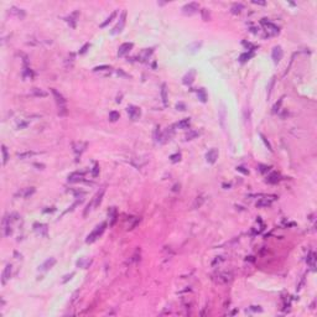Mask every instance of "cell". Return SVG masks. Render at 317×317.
Listing matches in <instances>:
<instances>
[{
  "mask_svg": "<svg viewBox=\"0 0 317 317\" xmlns=\"http://www.w3.org/2000/svg\"><path fill=\"white\" fill-rule=\"evenodd\" d=\"M105 227H107V223L105 222H102L101 224H98L93 230H92V233L87 237V239H86V243H88V244H91V243H94L98 238L104 233V230H105Z\"/></svg>",
  "mask_w": 317,
  "mask_h": 317,
  "instance_id": "6da1fadb",
  "label": "cell"
},
{
  "mask_svg": "<svg viewBox=\"0 0 317 317\" xmlns=\"http://www.w3.org/2000/svg\"><path fill=\"white\" fill-rule=\"evenodd\" d=\"M51 92H52V94H53V97H55V99H56V103H57V105H58V114L60 115H66L67 114V107H66V99H64V97L61 94V93H58L56 89H51Z\"/></svg>",
  "mask_w": 317,
  "mask_h": 317,
  "instance_id": "7a4b0ae2",
  "label": "cell"
},
{
  "mask_svg": "<svg viewBox=\"0 0 317 317\" xmlns=\"http://www.w3.org/2000/svg\"><path fill=\"white\" fill-rule=\"evenodd\" d=\"M260 24H261L263 27L265 29V32H266V34H265V37H271V36H275V35H278V34L280 32L279 26H276L275 24L268 21L266 19H263V20L260 21Z\"/></svg>",
  "mask_w": 317,
  "mask_h": 317,
  "instance_id": "3957f363",
  "label": "cell"
},
{
  "mask_svg": "<svg viewBox=\"0 0 317 317\" xmlns=\"http://www.w3.org/2000/svg\"><path fill=\"white\" fill-rule=\"evenodd\" d=\"M232 279H233V274H232L230 271H219V273H217L216 275H213L214 282L220 284V285H224V284L230 282Z\"/></svg>",
  "mask_w": 317,
  "mask_h": 317,
  "instance_id": "277c9868",
  "label": "cell"
},
{
  "mask_svg": "<svg viewBox=\"0 0 317 317\" xmlns=\"http://www.w3.org/2000/svg\"><path fill=\"white\" fill-rule=\"evenodd\" d=\"M125 19H126V11H123L120 18H119V21L117 23V25L113 27V30L110 31L112 35H117V34H120L125 26Z\"/></svg>",
  "mask_w": 317,
  "mask_h": 317,
  "instance_id": "5b68a950",
  "label": "cell"
},
{
  "mask_svg": "<svg viewBox=\"0 0 317 317\" xmlns=\"http://www.w3.org/2000/svg\"><path fill=\"white\" fill-rule=\"evenodd\" d=\"M198 8H200V5L197 3H195V2L188 3V4L182 6V14L187 15V16H191V15H193V14H196L198 11Z\"/></svg>",
  "mask_w": 317,
  "mask_h": 317,
  "instance_id": "8992f818",
  "label": "cell"
},
{
  "mask_svg": "<svg viewBox=\"0 0 317 317\" xmlns=\"http://www.w3.org/2000/svg\"><path fill=\"white\" fill-rule=\"evenodd\" d=\"M84 175H86V171H76V172H72L71 175H68L67 181H68L69 183L81 182V181L84 180Z\"/></svg>",
  "mask_w": 317,
  "mask_h": 317,
  "instance_id": "52a82bcc",
  "label": "cell"
},
{
  "mask_svg": "<svg viewBox=\"0 0 317 317\" xmlns=\"http://www.w3.org/2000/svg\"><path fill=\"white\" fill-rule=\"evenodd\" d=\"M126 112H128V114H129V118L131 119V120H138L139 118H140V115H141V110H140V108L139 107H136V105H129L128 108H126Z\"/></svg>",
  "mask_w": 317,
  "mask_h": 317,
  "instance_id": "ba28073f",
  "label": "cell"
},
{
  "mask_svg": "<svg viewBox=\"0 0 317 317\" xmlns=\"http://www.w3.org/2000/svg\"><path fill=\"white\" fill-rule=\"evenodd\" d=\"M134 47V43L133 42H125L123 45L119 46L118 48V57H124L125 55H128Z\"/></svg>",
  "mask_w": 317,
  "mask_h": 317,
  "instance_id": "9c48e42d",
  "label": "cell"
},
{
  "mask_svg": "<svg viewBox=\"0 0 317 317\" xmlns=\"http://www.w3.org/2000/svg\"><path fill=\"white\" fill-rule=\"evenodd\" d=\"M174 135H175V125H172V126L167 128V129L164 131V134L161 135V140H160V142H163V144L167 142L169 140H171V139H172V136H174Z\"/></svg>",
  "mask_w": 317,
  "mask_h": 317,
  "instance_id": "30bf717a",
  "label": "cell"
},
{
  "mask_svg": "<svg viewBox=\"0 0 317 317\" xmlns=\"http://www.w3.org/2000/svg\"><path fill=\"white\" fill-rule=\"evenodd\" d=\"M282 55H284V52H282V48H281L280 46H275V47L273 48L271 57H273V61H274V63H275V64H278V63L281 61Z\"/></svg>",
  "mask_w": 317,
  "mask_h": 317,
  "instance_id": "8fae6325",
  "label": "cell"
},
{
  "mask_svg": "<svg viewBox=\"0 0 317 317\" xmlns=\"http://www.w3.org/2000/svg\"><path fill=\"white\" fill-rule=\"evenodd\" d=\"M195 77H196V71H195V69H190V71L183 76V78H182L183 84L191 86V84L193 83V81H195Z\"/></svg>",
  "mask_w": 317,
  "mask_h": 317,
  "instance_id": "7c38bea8",
  "label": "cell"
},
{
  "mask_svg": "<svg viewBox=\"0 0 317 317\" xmlns=\"http://www.w3.org/2000/svg\"><path fill=\"white\" fill-rule=\"evenodd\" d=\"M269 197H271V196H264V198H260L257 203H255V206L258 207V208H265V207H270L271 206V203H273V200H275V198H269Z\"/></svg>",
  "mask_w": 317,
  "mask_h": 317,
  "instance_id": "4fadbf2b",
  "label": "cell"
},
{
  "mask_svg": "<svg viewBox=\"0 0 317 317\" xmlns=\"http://www.w3.org/2000/svg\"><path fill=\"white\" fill-rule=\"evenodd\" d=\"M218 158V150L217 149H211L207 154H206V160L208 164H214Z\"/></svg>",
  "mask_w": 317,
  "mask_h": 317,
  "instance_id": "5bb4252c",
  "label": "cell"
},
{
  "mask_svg": "<svg viewBox=\"0 0 317 317\" xmlns=\"http://www.w3.org/2000/svg\"><path fill=\"white\" fill-rule=\"evenodd\" d=\"M34 229H35V232H36L37 234H40V235H42V237H46V235H47V230H48L47 224H43V223H35V224H34Z\"/></svg>",
  "mask_w": 317,
  "mask_h": 317,
  "instance_id": "9a60e30c",
  "label": "cell"
},
{
  "mask_svg": "<svg viewBox=\"0 0 317 317\" xmlns=\"http://www.w3.org/2000/svg\"><path fill=\"white\" fill-rule=\"evenodd\" d=\"M11 269L13 266L10 264H8L5 268H4V271H3V275H2V284L5 285L9 280H10V276H11Z\"/></svg>",
  "mask_w": 317,
  "mask_h": 317,
  "instance_id": "2e32d148",
  "label": "cell"
},
{
  "mask_svg": "<svg viewBox=\"0 0 317 317\" xmlns=\"http://www.w3.org/2000/svg\"><path fill=\"white\" fill-rule=\"evenodd\" d=\"M152 52H154V48H145V50H142L140 52V55H139V61L140 62H146L150 58V56L152 55Z\"/></svg>",
  "mask_w": 317,
  "mask_h": 317,
  "instance_id": "e0dca14e",
  "label": "cell"
},
{
  "mask_svg": "<svg viewBox=\"0 0 317 317\" xmlns=\"http://www.w3.org/2000/svg\"><path fill=\"white\" fill-rule=\"evenodd\" d=\"M104 192H105V188L104 187H102L98 192H97V195L94 196V198H93V204H94V208H97L101 203H102V200H103V196H104Z\"/></svg>",
  "mask_w": 317,
  "mask_h": 317,
  "instance_id": "ac0fdd59",
  "label": "cell"
},
{
  "mask_svg": "<svg viewBox=\"0 0 317 317\" xmlns=\"http://www.w3.org/2000/svg\"><path fill=\"white\" fill-rule=\"evenodd\" d=\"M87 147V142L79 141V142H74L73 144V151L76 152V155H81Z\"/></svg>",
  "mask_w": 317,
  "mask_h": 317,
  "instance_id": "d6986e66",
  "label": "cell"
},
{
  "mask_svg": "<svg viewBox=\"0 0 317 317\" xmlns=\"http://www.w3.org/2000/svg\"><path fill=\"white\" fill-rule=\"evenodd\" d=\"M55 264H56V259H55V258H50V259H47L42 265L39 266V270H41V271H47V270L51 269Z\"/></svg>",
  "mask_w": 317,
  "mask_h": 317,
  "instance_id": "ffe728a7",
  "label": "cell"
},
{
  "mask_svg": "<svg viewBox=\"0 0 317 317\" xmlns=\"http://www.w3.org/2000/svg\"><path fill=\"white\" fill-rule=\"evenodd\" d=\"M78 11H74L73 14H71L69 16L66 18V21L69 24L71 27H76V23H77V18H78Z\"/></svg>",
  "mask_w": 317,
  "mask_h": 317,
  "instance_id": "44dd1931",
  "label": "cell"
},
{
  "mask_svg": "<svg viewBox=\"0 0 317 317\" xmlns=\"http://www.w3.org/2000/svg\"><path fill=\"white\" fill-rule=\"evenodd\" d=\"M243 10H244V5H243V4H241V3H235V4H233V5H232V8H230L232 14H234V15L241 14Z\"/></svg>",
  "mask_w": 317,
  "mask_h": 317,
  "instance_id": "7402d4cb",
  "label": "cell"
},
{
  "mask_svg": "<svg viewBox=\"0 0 317 317\" xmlns=\"http://www.w3.org/2000/svg\"><path fill=\"white\" fill-rule=\"evenodd\" d=\"M161 98H163L164 105L167 107V105H169V97H167V87H166L165 83L161 86Z\"/></svg>",
  "mask_w": 317,
  "mask_h": 317,
  "instance_id": "603a6c76",
  "label": "cell"
},
{
  "mask_svg": "<svg viewBox=\"0 0 317 317\" xmlns=\"http://www.w3.org/2000/svg\"><path fill=\"white\" fill-rule=\"evenodd\" d=\"M190 125H191V120H190V118H186V119L180 120L175 126H176V128H180V129H188Z\"/></svg>",
  "mask_w": 317,
  "mask_h": 317,
  "instance_id": "cb8c5ba5",
  "label": "cell"
},
{
  "mask_svg": "<svg viewBox=\"0 0 317 317\" xmlns=\"http://www.w3.org/2000/svg\"><path fill=\"white\" fill-rule=\"evenodd\" d=\"M35 193V187H27V188H24L21 192H19L18 195H20L21 197H24V198H27V197H30L31 195H34Z\"/></svg>",
  "mask_w": 317,
  "mask_h": 317,
  "instance_id": "d4e9b609",
  "label": "cell"
},
{
  "mask_svg": "<svg viewBox=\"0 0 317 317\" xmlns=\"http://www.w3.org/2000/svg\"><path fill=\"white\" fill-rule=\"evenodd\" d=\"M108 216H109V218H110V225H114V223H115V220H117V208H115V207L109 208Z\"/></svg>",
  "mask_w": 317,
  "mask_h": 317,
  "instance_id": "484cf974",
  "label": "cell"
},
{
  "mask_svg": "<svg viewBox=\"0 0 317 317\" xmlns=\"http://www.w3.org/2000/svg\"><path fill=\"white\" fill-rule=\"evenodd\" d=\"M197 97H198V99H200L202 103H206V102H207V98H208L206 89H203V88L197 89Z\"/></svg>",
  "mask_w": 317,
  "mask_h": 317,
  "instance_id": "4316f807",
  "label": "cell"
},
{
  "mask_svg": "<svg viewBox=\"0 0 317 317\" xmlns=\"http://www.w3.org/2000/svg\"><path fill=\"white\" fill-rule=\"evenodd\" d=\"M269 183H278L280 181V175L278 172H271L269 176H268V180H266Z\"/></svg>",
  "mask_w": 317,
  "mask_h": 317,
  "instance_id": "83f0119b",
  "label": "cell"
},
{
  "mask_svg": "<svg viewBox=\"0 0 317 317\" xmlns=\"http://www.w3.org/2000/svg\"><path fill=\"white\" fill-rule=\"evenodd\" d=\"M306 261H307V264H308L312 269H315V265H316V254H315L313 252H311V253L307 255Z\"/></svg>",
  "mask_w": 317,
  "mask_h": 317,
  "instance_id": "f1b7e54d",
  "label": "cell"
},
{
  "mask_svg": "<svg viewBox=\"0 0 317 317\" xmlns=\"http://www.w3.org/2000/svg\"><path fill=\"white\" fill-rule=\"evenodd\" d=\"M117 14H118V11H117V10H115V11H113V13L107 18V20H105L104 23H102V24H101V27H105L108 24H110V23L117 18Z\"/></svg>",
  "mask_w": 317,
  "mask_h": 317,
  "instance_id": "f546056e",
  "label": "cell"
},
{
  "mask_svg": "<svg viewBox=\"0 0 317 317\" xmlns=\"http://www.w3.org/2000/svg\"><path fill=\"white\" fill-rule=\"evenodd\" d=\"M253 56H254V52H252V51H249V52H245V53H242V55H241V57H239V61H241L242 63H244V62L249 61V60H250Z\"/></svg>",
  "mask_w": 317,
  "mask_h": 317,
  "instance_id": "4dcf8cb0",
  "label": "cell"
},
{
  "mask_svg": "<svg viewBox=\"0 0 317 317\" xmlns=\"http://www.w3.org/2000/svg\"><path fill=\"white\" fill-rule=\"evenodd\" d=\"M36 155L35 151H25V152H19L18 154V157L21 158V160H25V158H30L31 156Z\"/></svg>",
  "mask_w": 317,
  "mask_h": 317,
  "instance_id": "1f68e13d",
  "label": "cell"
},
{
  "mask_svg": "<svg viewBox=\"0 0 317 317\" xmlns=\"http://www.w3.org/2000/svg\"><path fill=\"white\" fill-rule=\"evenodd\" d=\"M201 46H202V42H193V43H191V45L187 47V50H188L191 53H195V52H197V51L200 50Z\"/></svg>",
  "mask_w": 317,
  "mask_h": 317,
  "instance_id": "d6a6232c",
  "label": "cell"
},
{
  "mask_svg": "<svg viewBox=\"0 0 317 317\" xmlns=\"http://www.w3.org/2000/svg\"><path fill=\"white\" fill-rule=\"evenodd\" d=\"M161 140V133H160V126L156 125L155 130H154V141L155 142H160Z\"/></svg>",
  "mask_w": 317,
  "mask_h": 317,
  "instance_id": "836d02e7",
  "label": "cell"
},
{
  "mask_svg": "<svg viewBox=\"0 0 317 317\" xmlns=\"http://www.w3.org/2000/svg\"><path fill=\"white\" fill-rule=\"evenodd\" d=\"M32 94L35 97H41V98L47 97V92H45V91H42L40 88H32Z\"/></svg>",
  "mask_w": 317,
  "mask_h": 317,
  "instance_id": "e575fe53",
  "label": "cell"
},
{
  "mask_svg": "<svg viewBox=\"0 0 317 317\" xmlns=\"http://www.w3.org/2000/svg\"><path fill=\"white\" fill-rule=\"evenodd\" d=\"M10 13L11 14H14V15H16L18 18H20V19H23L24 16H25V13H24V10H21V9H18V8H11L10 9Z\"/></svg>",
  "mask_w": 317,
  "mask_h": 317,
  "instance_id": "d590c367",
  "label": "cell"
},
{
  "mask_svg": "<svg viewBox=\"0 0 317 317\" xmlns=\"http://www.w3.org/2000/svg\"><path fill=\"white\" fill-rule=\"evenodd\" d=\"M200 135V133L198 131H196V130H190L187 134H186V136H185V140H193L195 138H197Z\"/></svg>",
  "mask_w": 317,
  "mask_h": 317,
  "instance_id": "8d00e7d4",
  "label": "cell"
},
{
  "mask_svg": "<svg viewBox=\"0 0 317 317\" xmlns=\"http://www.w3.org/2000/svg\"><path fill=\"white\" fill-rule=\"evenodd\" d=\"M2 152H3V165H5L9 160V155H8V149L5 145H2Z\"/></svg>",
  "mask_w": 317,
  "mask_h": 317,
  "instance_id": "74e56055",
  "label": "cell"
},
{
  "mask_svg": "<svg viewBox=\"0 0 317 317\" xmlns=\"http://www.w3.org/2000/svg\"><path fill=\"white\" fill-rule=\"evenodd\" d=\"M119 117H120V114L118 113V112H115V110H112L110 113H109V120L110 121H117L118 119H119Z\"/></svg>",
  "mask_w": 317,
  "mask_h": 317,
  "instance_id": "f35d334b",
  "label": "cell"
},
{
  "mask_svg": "<svg viewBox=\"0 0 317 317\" xmlns=\"http://www.w3.org/2000/svg\"><path fill=\"white\" fill-rule=\"evenodd\" d=\"M170 160H171V163H172V164L179 163V161L181 160V154H180V152H177V154L171 155V156H170Z\"/></svg>",
  "mask_w": 317,
  "mask_h": 317,
  "instance_id": "ab89813d",
  "label": "cell"
},
{
  "mask_svg": "<svg viewBox=\"0 0 317 317\" xmlns=\"http://www.w3.org/2000/svg\"><path fill=\"white\" fill-rule=\"evenodd\" d=\"M201 14H202V19H203L204 21H208V20L211 19L209 11H208L207 9H202V10H201Z\"/></svg>",
  "mask_w": 317,
  "mask_h": 317,
  "instance_id": "60d3db41",
  "label": "cell"
},
{
  "mask_svg": "<svg viewBox=\"0 0 317 317\" xmlns=\"http://www.w3.org/2000/svg\"><path fill=\"white\" fill-rule=\"evenodd\" d=\"M110 69V66H97L93 68L94 72H102V71H109Z\"/></svg>",
  "mask_w": 317,
  "mask_h": 317,
  "instance_id": "b9f144b4",
  "label": "cell"
},
{
  "mask_svg": "<svg viewBox=\"0 0 317 317\" xmlns=\"http://www.w3.org/2000/svg\"><path fill=\"white\" fill-rule=\"evenodd\" d=\"M99 175V165L98 164H94V167L92 169V176L93 177H97Z\"/></svg>",
  "mask_w": 317,
  "mask_h": 317,
  "instance_id": "7bdbcfd3",
  "label": "cell"
},
{
  "mask_svg": "<svg viewBox=\"0 0 317 317\" xmlns=\"http://www.w3.org/2000/svg\"><path fill=\"white\" fill-rule=\"evenodd\" d=\"M274 83H275V77H273L271 78V81H270V83H269V92H268V98H270V96H271V91H273V86H274Z\"/></svg>",
  "mask_w": 317,
  "mask_h": 317,
  "instance_id": "ee69618b",
  "label": "cell"
},
{
  "mask_svg": "<svg viewBox=\"0 0 317 317\" xmlns=\"http://www.w3.org/2000/svg\"><path fill=\"white\" fill-rule=\"evenodd\" d=\"M260 138H261V140H263V141H264V144H265V146H266V147H268V149H269V150H270V151H273V147H271V145H270V142H269V141H268V140H266V138H265V136H264V135H263V134H260Z\"/></svg>",
  "mask_w": 317,
  "mask_h": 317,
  "instance_id": "f6af8a7d",
  "label": "cell"
},
{
  "mask_svg": "<svg viewBox=\"0 0 317 317\" xmlns=\"http://www.w3.org/2000/svg\"><path fill=\"white\" fill-rule=\"evenodd\" d=\"M203 201H204V198H202V197H197V200H196V202H195V204H193V208H198V207H201V204L203 203Z\"/></svg>",
  "mask_w": 317,
  "mask_h": 317,
  "instance_id": "bcb514c9",
  "label": "cell"
},
{
  "mask_svg": "<svg viewBox=\"0 0 317 317\" xmlns=\"http://www.w3.org/2000/svg\"><path fill=\"white\" fill-rule=\"evenodd\" d=\"M73 276H74V273H71V274L64 275V276H63V279H62V284H66V282H67L68 280H71Z\"/></svg>",
  "mask_w": 317,
  "mask_h": 317,
  "instance_id": "7dc6e473",
  "label": "cell"
},
{
  "mask_svg": "<svg viewBox=\"0 0 317 317\" xmlns=\"http://www.w3.org/2000/svg\"><path fill=\"white\" fill-rule=\"evenodd\" d=\"M281 103H282V98H281V99H279V102L274 105V108H273V112H274V113H278V112H279V108H280Z\"/></svg>",
  "mask_w": 317,
  "mask_h": 317,
  "instance_id": "c3c4849f",
  "label": "cell"
},
{
  "mask_svg": "<svg viewBox=\"0 0 317 317\" xmlns=\"http://www.w3.org/2000/svg\"><path fill=\"white\" fill-rule=\"evenodd\" d=\"M224 118H225V110H224V107L222 105V109H220V123H222V126H224V124H223Z\"/></svg>",
  "mask_w": 317,
  "mask_h": 317,
  "instance_id": "681fc988",
  "label": "cell"
},
{
  "mask_svg": "<svg viewBox=\"0 0 317 317\" xmlns=\"http://www.w3.org/2000/svg\"><path fill=\"white\" fill-rule=\"evenodd\" d=\"M270 170V167L269 166H265V165H259V171L261 172V174H265V172H268Z\"/></svg>",
  "mask_w": 317,
  "mask_h": 317,
  "instance_id": "f907efd6",
  "label": "cell"
},
{
  "mask_svg": "<svg viewBox=\"0 0 317 317\" xmlns=\"http://www.w3.org/2000/svg\"><path fill=\"white\" fill-rule=\"evenodd\" d=\"M243 45H244V46H245L247 48H250L249 51H252V52H253V51L255 50V46H253V45H252L250 42H245V41H243Z\"/></svg>",
  "mask_w": 317,
  "mask_h": 317,
  "instance_id": "816d5d0a",
  "label": "cell"
},
{
  "mask_svg": "<svg viewBox=\"0 0 317 317\" xmlns=\"http://www.w3.org/2000/svg\"><path fill=\"white\" fill-rule=\"evenodd\" d=\"M89 47H91V45H89V43H86V45H84V46H83L81 50H79V53H81V55L86 53V52H87V50H88Z\"/></svg>",
  "mask_w": 317,
  "mask_h": 317,
  "instance_id": "f5cc1de1",
  "label": "cell"
},
{
  "mask_svg": "<svg viewBox=\"0 0 317 317\" xmlns=\"http://www.w3.org/2000/svg\"><path fill=\"white\" fill-rule=\"evenodd\" d=\"M176 109H179V110H182V112H183V110H186V105H185L183 103H181V102H180V103H177V104H176Z\"/></svg>",
  "mask_w": 317,
  "mask_h": 317,
  "instance_id": "db71d44e",
  "label": "cell"
},
{
  "mask_svg": "<svg viewBox=\"0 0 317 317\" xmlns=\"http://www.w3.org/2000/svg\"><path fill=\"white\" fill-rule=\"evenodd\" d=\"M237 171H239V172H242V174H244V175H248V174H249L248 170H245V169L242 167V166H238V167H237Z\"/></svg>",
  "mask_w": 317,
  "mask_h": 317,
  "instance_id": "11a10c76",
  "label": "cell"
},
{
  "mask_svg": "<svg viewBox=\"0 0 317 317\" xmlns=\"http://www.w3.org/2000/svg\"><path fill=\"white\" fill-rule=\"evenodd\" d=\"M250 310H252V311H258V312H261V311H263L259 306H250Z\"/></svg>",
  "mask_w": 317,
  "mask_h": 317,
  "instance_id": "9f6ffc18",
  "label": "cell"
},
{
  "mask_svg": "<svg viewBox=\"0 0 317 317\" xmlns=\"http://www.w3.org/2000/svg\"><path fill=\"white\" fill-rule=\"evenodd\" d=\"M253 4H255V5H265L266 3H265V2H255V0H254Z\"/></svg>",
  "mask_w": 317,
  "mask_h": 317,
  "instance_id": "6f0895ef",
  "label": "cell"
},
{
  "mask_svg": "<svg viewBox=\"0 0 317 317\" xmlns=\"http://www.w3.org/2000/svg\"><path fill=\"white\" fill-rule=\"evenodd\" d=\"M117 73H118V74H120V76H126L121 69H118V71H117Z\"/></svg>",
  "mask_w": 317,
  "mask_h": 317,
  "instance_id": "680465c9",
  "label": "cell"
}]
</instances>
